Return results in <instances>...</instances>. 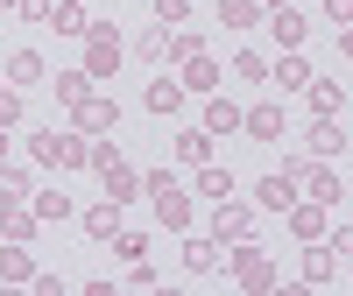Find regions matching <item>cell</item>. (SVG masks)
<instances>
[{
  "label": "cell",
  "instance_id": "6da1fadb",
  "mask_svg": "<svg viewBox=\"0 0 353 296\" xmlns=\"http://www.w3.org/2000/svg\"><path fill=\"white\" fill-rule=\"evenodd\" d=\"M92 169H99V184H106V198H113V204H128V198L141 191V176H134L121 156H113V141H92Z\"/></svg>",
  "mask_w": 353,
  "mask_h": 296
},
{
  "label": "cell",
  "instance_id": "7a4b0ae2",
  "mask_svg": "<svg viewBox=\"0 0 353 296\" xmlns=\"http://www.w3.org/2000/svg\"><path fill=\"white\" fill-rule=\"evenodd\" d=\"M141 191H156V219H163V226H176V233L191 226V198H184V184H176L170 169H156L149 184H141Z\"/></svg>",
  "mask_w": 353,
  "mask_h": 296
},
{
  "label": "cell",
  "instance_id": "3957f363",
  "mask_svg": "<svg viewBox=\"0 0 353 296\" xmlns=\"http://www.w3.org/2000/svg\"><path fill=\"white\" fill-rule=\"evenodd\" d=\"M36 156L43 162H57V169H78V162H92V141H85V134H36Z\"/></svg>",
  "mask_w": 353,
  "mask_h": 296
},
{
  "label": "cell",
  "instance_id": "277c9868",
  "mask_svg": "<svg viewBox=\"0 0 353 296\" xmlns=\"http://www.w3.org/2000/svg\"><path fill=\"white\" fill-rule=\"evenodd\" d=\"M113 64H121V36H113V28H85V71H92V78H106Z\"/></svg>",
  "mask_w": 353,
  "mask_h": 296
},
{
  "label": "cell",
  "instance_id": "5b68a950",
  "mask_svg": "<svg viewBox=\"0 0 353 296\" xmlns=\"http://www.w3.org/2000/svg\"><path fill=\"white\" fill-rule=\"evenodd\" d=\"M241 134H248V141H283V106H269V99L248 106V113H241Z\"/></svg>",
  "mask_w": 353,
  "mask_h": 296
},
{
  "label": "cell",
  "instance_id": "8992f818",
  "mask_svg": "<svg viewBox=\"0 0 353 296\" xmlns=\"http://www.w3.org/2000/svg\"><path fill=\"white\" fill-rule=\"evenodd\" d=\"M254 191H261V212H290V204H297V176H290V169H269Z\"/></svg>",
  "mask_w": 353,
  "mask_h": 296
},
{
  "label": "cell",
  "instance_id": "52a82bcc",
  "mask_svg": "<svg viewBox=\"0 0 353 296\" xmlns=\"http://www.w3.org/2000/svg\"><path fill=\"white\" fill-rule=\"evenodd\" d=\"M248 226H254V212L248 204H233V198H219V219H212V240L226 247V240H248Z\"/></svg>",
  "mask_w": 353,
  "mask_h": 296
},
{
  "label": "cell",
  "instance_id": "ba28073f",
  "mask_svg": "<svg viewBox=\"0 0 353 296\" xmlns=\"http://www.w3.org/2000/svg\"><path fill=\"white\" fill-rule=\"evenodd\" d=\"M304 141H311V156H339V148H346V134H339L332 113H318V120L304 127Z\"/></svg>",
  "mask_w": 353,
  "mask_h": 296
},
{
  "label": "cell",
  "instance_id": "9c48e42d",
  "mask_svg": "<svg viewBox=\"0 0 353 296\" xmlns=\"http://www.w3.org/2000/svg\"><path fill=\"white\" fill-rule=\"evenodd\" d=\"M304 28H311V21H304L297 8H269V36H276L283 50H297V43H304Z\"/></svg>",
  "mask_w": 353,
  "mask_h": 296
},
{
  "label": "cell",
  "instance_id": "30bf717a",
  "mask_svg": "<svg viewBox=\"0 0 353 296\" xmlns=\"http://www.w3.org/2000/svg\"><path fill=\"white\" fill-rule=\"evenodd\" d=\"M78 127H85V134L121 127V106H113V99H85V106H78Z\"/></svg>",
  "mask_w": 353,
  "mask_h": 296
},
{
  "label": "cell",
  "instance_id": "8fae6325",
  "mask_svg": "<svg viewBox=\"0 0 353 296\" xmlns=\"http://www.w3.org/2000/svg\"><path fill=\"white\" fill-rule=\"evenodd\" d=\"M8 85H14V92L43 85V56H36V50H14V56H8Z\"/></svg>",
  "mask_w": 353,
  "mask_h": 296
},
{
  "label": "cell",
  "instance_id": "7c38bea8",
  "mask_svg": "<svg viewBox=\"0 0 353 296\" xmlns=\"http://www.w3.org/2000/svg\"><path fill=\"white\" fill-rule=\"evenodd\" d=\"M233 268H241V282H248V289H269V282H276V268L261 261V247H241V254H233Z\"/></svg>",
  "mask_w": 353,
  "mask_h": 296
},
{
  "label": "cell",
  "instance_id": "4fadbf2b",
  "mask_svg": "<svg viewBox=\"0 0 353 296\" xmlns=\"http://www.w3.org/2000/svg\"><path fill=\"white\" fill-rule=\"evenodd\" d=\"M290 233H304V240H325V204H290Z\"/></svg>",
  "mask_w": 353,
  "mask_h": 296
},
{
  "label": "cell",
  "instance_id": "5bb4252c",
  "mask_svg": "<svg viewBox=\"0 0 353 296\" xmlns=\"http://www.w3.org/2000/svg\"><path fill=\"white\" fill-rule=\"evenodd\" d=\"M269 78L283 85V92H304V85H311V64H304L297 50H290V56H276V71H269Z\"/></svg>",
  "mask_w": 353,
  "mask_h": 296
},
{
  "label": "cell",
  "instance_id": "9a60e30c",
  "mask_svg": "<svg viewBox=\"0 0 353 296\" xmlns=\"http://www.w3.org/2000/svg\"><path fill=\"white\" fill-rule=\"evenodd\" d=\"M57 99H64V106H85V99H92V71H57Z\"/></svg>",
  "mask_w": 353,
  "mask_h": 296
},
{
  "label": "cell",
  "instance_id": "2e32d148",
  "mask_svg": "<svg viewBox=\"0 0 353 296\" xmlns=\"http://www.w3.org/2000/svg\"><path fill=\"white\" fill-rule=\"evenodd\" d=\"M50 21H57V36H85V28H92V14H85L78 0H57V8H50Z\"/></svg>",
  "mask_w": 353,
  "mask_h": 296
},
{
  "label": "cell",
  "instance_id": "e0dca14e",
  "mask_svg": "<svg viewBox=\"0 0 353 296\" xmlns=\"http://www.w3.org/2000/svg\"><path fill=\"white\" fill-rule=\"evenodd\" d=\"M85 233H92V240H113V233H121V204H92V212H85Z\"/></svg>",
  "mask_w": 353,
  "mask_h": 296
},
{
  "label": "cell",
  "instance_id": "ac0fdd59",
  "mask_svg": "<svg viewBox=\"0 0 353 296\" xmlns=\"http://www.w3.org/2000/svg\"><path fill=\"white\" fill-rule=\"evenodd\" d=\"M205 134H241V106H233V99H212V106H205Z\"/></svg>",
  "mask_w": 353,
  "mask_h": 296
},
{
  "label": "cell",
  "instance_id": "d6986e66",
  "mask_svg": "<svg viewBox=\"0 0 353 296\" xmlns=\"http://www.w3.org/2000/svg\"><path fill=\"white\" fill-rule=\"evenodd\" d=\"M198 191H205V198L219 204V198H233L241 184H233V169H212V162H198Z\"/></svg>",
  "mask_w": 353,
  "mask_h": 296
},
{
  "label": "cell",
  "instance_id": "ffe728a7",
  "mask_svg": "<svg viewBox=\"0 0 353 296\" xmlns=\"http://www.w3.org/2000/svg\"><path fill=\"white\" fill-rule=\"evenodd\" d=\"M184 268L191 275H212L219 268V240H184Z\"/></svg>",
  "mask_w": 353,
  "mask_h": 296
},
{
  "label": "cell",
  "instance_id": "44dd1931",
  "mask_svg": "<svg viewBox=\"0 0 353 296\" xmlns=\"http://www.w3.org/2000/svg\"><path fill=\"white\" fill-rule=\"evenodd\" d=\"M176 106H184V85H176V78H156V85H149V113H176Z\"/></svg>",
  "mask_w": 353,
  "mask_h": 296
},
{
  "label": "cell",
  "instance_id": "7402d4cb",
  "mask_svg": "<svg viewBox=\"0 0 353 296\" xmlns=\"http://www.w3.org/2000/svg\"><path fill=\"white\" fill-rule=\"evenodd\" d=\"M219 85V64L212 56H191V71H184V92H212Z\"/></svg>",
  "mask_w": 353,
  "mask_h": 296
},
{
  "label": "cell",
  "instance_id": "603a6c76",
  "mask_svg": "<svg viewBox=\"0 0 353 296\" xmlns=\"http://www.w3.org/2000/svg\"><path fill=\"white\" fill-rule=\"evenodd\" d=\"M163 56L191 64V56H198V36H191V28H163Z\"/></svg>",
  "mask_w": 353,
  "mask_h": 296
},
{
  "label": "cell",
  "instance_id": "cb8c5ba5",
  "mask_svg": "<svg viewBox=\"0 0 353 296\" xmlns=\"http://www.w3.org/2000/svg\"><path fill=\"white\" fill-rule=\"evenodd\" d=\"M297 184H311V198H318V204H332V198H339V176H332V169H311V162H304Z\"/></svg>",
  "mask_w": 353,
  "mask_h": 296
},
{
  "label": "cell",
  "instance_id": "d4e9b609",
  "mask_svg": "<svg viewBox=\"0 0 353 296\" xmlns=\"http://www.w3.org/2000/svg\"><path fill=\"white\" fill-rule=\"evenodd\" d=\"M332 275V240H311V254H304V282H325Z\"/></svg>",
  "mask_w": 353,
  "mask_h": 296
},
{
  "label": "cell",
  "instance_id": "484cf974",
  "mask_svg": "<svg viewBox=\"0 0 353 296\" xmlns=\"http://www.w3.org/2000/svg\"><path fill=\"white\" fill-rule=\"evenodd\" d=\"M219 21H226V28H254L261 8H254V0H219Z\"/></svg>",
  "mask_w": 353,
  "mask_h": 296
},
{
  "label": "cell",
  "instance_id": "4316f807",
  "mask_svg": "<svg viewBox=\"0 0 353 296\" xmlns=\"http://www.w3.org/2000/svg\"><path fill=\"white\" fill-rule=\"evenodd\" d=\"M304 92H311V113H339V85L332 78H311Z\"/></svg>",
  "mask_w": 353,
  "mask_h": 296
},
{
  "label": "cell",
  "instance_id": "83f0119b",
  "mask_svg": "<svg viewBox=\"0 0 353 296\" xmlns=\"http://www.w3.org/2000/svg\"><path fill=\"white\" fill-rule=\"evenodd\" d=\"M0 275H8V282H36V268H28L21 247H0Z\"/></svg>",
  "mask_w": 353,
  "mask_h": 296
},
{
  "label": "cell",
  "instance_id": "f1b7e54d",
  "mask_svg": "<svg viewBox=\"0 0 353 296\" xmlns=\"http://www.w3.org/2000/svg\"><path fill=\"white\" fill-rule=\"evenodd\" d=\"M176 156H184V162H205V156H212V134H176Z\"/></svg>",
  "mask_w": 353,
  "mask_h": 296
},
{
  "label": "cell",
  "instance_id": "f546056e",
  "mask_svg": "<svg viewBox=\"0 0 353 296\" xmlns=\"http://www.w3.org/2000/svg\"><path fill=\"white\" fill-rule=\"evenodd\" d=\"M36 219H71V198H64V191H43V198H36Z\"/></svg>",
  "mask_w": 353,
  "mask_h": 296
},
{
  "label": "cell",
  "instance_id": "4dcf8cb0",
  "mask_svg": "<svg viewBox=\"0 0 353 296\" xmlns=\"http://www.w3.org/2000/svg\"><path fill=\"white\" fill-rule=\"evenodd\" d=\"M233 78H254V85H261V78H269V64H261L254 50H241V56H233Z\"/></svg>",
  "mask_w": 353,
  "mask_h": 296
},
{
  "label": "cell",
  "instance_id": "1f68e13d",
  "mask_svg": "<svg viewBox=\"0 0 353 296\" xmlns=\"http://www.w3.org/2000/svg\"><path fill=\"white\" fill-rule=\"evenodd\" d=\"M113 254H121V261H141V254H149V240H141V233H113Z\"/></svg>",
  "mask_w": 353,
  "mask_h": 296
},
{
  "label": "cell",
  "instance_id": "d6a6232c",
  "mask_svg": "<svg viewBox=\"0 0 353 296\" xmlns=\"http://www.w3.org/2000/svg\"><path fill=\"white\" fill-rule=\"evenodd\" d=\"M14 120H21V92L8 85V92H0V127H14Z\"/></svg>",
  "mask_w": 353,
  "mask_h": 296
},
{
  "label": "cell",
  "instance_id": "836d02e7",
  "mask_svg": "<svg viewBox=\"0 0 353 296\" xmlns=\"http://www.w3.org/2000/svg\"><path fill=\"white\" fill-rule=\"evenodd\" d=\"M156 21L170 28V21H184V0H156Z\"/></svg>",
  "mask_w": 353,
  "mask_h": 296
},
{
  "label": "cell",
  "instance_id": "e575fe53",
  "mask_svg": "<svg viewBox=\"0 0 353 296\" xmlns=\"http://www.w3.org/2000/svg\"><path fill=\"white\" fill-rule=\"evenodd\" d=\"M14 8H21L28 21H50V0H14Z\"/></svg>",
  "mask_w": 353,
  "mask_h": 296
},
{
  "label": "cell",
  "instance_id": "d590c367",
  "mask_svg": "<svg viewBox=\"0 0 353 296\" xmlns=\"http://www.w3.org/2000/svg\"><path fill=\"white\" fill-rule=\"evenodd\" d=\"M325 21H353V0H325Z\"/></svg>",
  "mask_w": 353,
  "mask_h": 296
},
{
  "label": "cell",
  "instance_id": "8d00e7d4",
  "mask_svg": "<svg viewBox=\"0 0 353 296\" xmlns=\"http://www.w3.org/2000/svg\"><path fill=\"white\" fill-rule=\"evenodd\" d=\"M332 247H339V254H353V226H339V233H332Z\"/></svg>",
  "mask_w": 353,
  "mask_h": 296
},
{
  "label": "cell",
  "instance_id": "74e56055",
  "mask_svg": "<svg viewBox=\"0 0 353 296\" xmlns=\"http://www.w3.org/2000/svg\"><path fill=\"white\" fill-rule=\"evenodd\" d=\"M339 50H346V56H353V28H346V36H339Z\"/></svg>",
  "mask_w": 353,
  "mask_h": 296
},
{
  "label": "cell",
  "instance_id": "f35d334b",
  "mask_svg": "<svg viewBox=\"0 0 353 296\" xmlns=\"http://www.w3.org/2000/svg\"><path fill=\"white\" fill-rule=\"evenodd\" d=\"M0 162H8V127H0Z\"/></svg>",
  "mask_w": 353,
  "mask_h": 296
},
{
  "label": "cell",
  "instance_id": "ab89813d",
  "mask_svg": "<svg viewBox=\"0 0 353 296\" xmlns=\"http://www.w3.org/2000/svg\"><path fill=\"white\" fill-rule=\"evenodd\" d=\"M269 8H290V0H269Z\"/></svg>",
  "mask_w": 353,
  "mask_h": 296
},
{
  "label": "cell",
  "instance_id": "60d3db41",
  "mask_svg": "<svg viewBox=\"0 0 353 296\" xmlns=\"http://www.w3.org/2000/svg\"><path fill=\"white\" fill-rule=\"evenodd\" d=\"M0 8H14V0H0Z\"/></svg>",
  "mask_w": 353,
  "mask_h": 296
}]
</instances>
